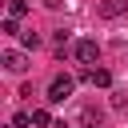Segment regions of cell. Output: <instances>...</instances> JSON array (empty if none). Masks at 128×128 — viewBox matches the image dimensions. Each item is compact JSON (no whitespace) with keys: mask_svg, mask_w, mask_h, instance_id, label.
Masks as SVG:
<instances>
[{"mask_svg":"<svg viewBox=\"0 0 128 128\" xmlns=\"http://www.w3.org/2000/svg\"><path fill=\"white\" fill-rule=\"evenodd\" d=\"M72 88H76L72 76H52V84H48V104H64V100L72 96Z\"/></svg>","mask_w":128,"mask_h":128,"instance_id":"6da1fadb","label":"cell"},{"mask_svg":"<svg viewBox=\"0 0 128 128\" xmlns=\"http://www.w3.org/2000/svg\"><path fill=\"white\" fill-rule=\"evenodd\" d=\"M96 56H100V44H96L92 36H84V40H76V60H80V64H92Z\"/></svg>","mask_w":128,"mask_h":128,"instance_id":"7a4b0ae2","label":"cell"},{"mask_svg":"<svg viewBox=\"0 0 128 128\" xmlns=\"http://www.w3.org/2000/svg\"><path fill=\"white\" fill-rule=\"evenodd\" d=\"M0 64H4L8 72H24V68H28V56H24L20 48H8V52H0Z\"/></svg>","mask_w":128,"mask_h":128,"instance_id":"3957f363","label":"cell"},{"mask_svg":"<svg viewBox=\"0 0 128 128\" xmlns=\"http://www.w3.org/2000/svg\"><path fill=\"white\" fill-rule=\"evenodd\" d=\"M80 80L92 84V88H108V84H112V72H108V68H84Z\"/></svg>","mask_w":128,"mask_h":128,"instance_id":"277c9868","label":"cell"},{"mask_svg":"<svg viewBox=\"0 0 128 128\" xmlns=\"http://www.w3.org/2000/svg\"><path fill=\"white\" fill-rule=\"evenodd\" d=\"M104 20H116V16H124L128 12V0H100V8H96Z\"/></svg>","mask_w":128,"mask_h":128,"instance_id":"5b68a950","label":"cell"},{"mask_svg":"<svg viewBox=\"0 0 128 128\" xmlns=\"http://www.w3.org/2000/svg\"><path fill=\"white\" fill-rule=\"evenodd\" d=\"M80 124H84V128H96V124H100V108H84V112H80Z\"/></svg>","mask_w":128,"mask_h":128,"instance_id":"8992f818","label":"cell"},{"mask_svg":"<svg viewBox=\"0 0 128 128\" xmlns=\"http://www.w3.org/2000/svg\"><path fill=\"white\" fill-rule=\"evenodd\" d=\"M32 124H36V128H48V124H52L48 108H32Z\"/></svg>","mask_w":128,"mask_h":128,"instance_id":"52a82bcc","label":"cell"},{"mask_svg":"<svg viewBox=\"0 0 128 128\" xmlns=\"http://www.w3.org/2000/svg\"><path fill=\"white\" fill-rule=\"evenodd\" d=\"M8 16H28V0H8Z\"/></svg>","mask_w":128,"mask_h":128,"instance_id":"ba28073f","label":"cell"},{"mask_svg":"<svg viewBox=\"0 0 128 128\" xmlns=\"http://www.w3.org/2000/svg\"><path fill=\"white\" fill-rule=\"evenodd\" d=\"M0 32H8V36H16V32H20V24H16V16H8V20L0 24Z\"/></svg>","mask_w":128,"mask_h":128,"instance_id":"9c48e42d","label":"cell"},{"mask_svg":"<svg viewBox=\"0 0 128 128\" xmlns=\"http://www.w3.org/2000/svg\"><path fill=\"white\" fill-rule=\"evenodd\" d=\"M32 124V112H16V120H12V128H28Z\"/></svg>","mask_w":128,"mask_h":128,"instance_id":"30bf717a","label":"cell"},{"mask_svg":"<svg viewBox=\"0 0 128 128\" xmlns=\"http://www.w3.org/2000/svg\"><path fill=\"white\" fill-rule=\"evenodd\" d=\"M24 48H40V36L36 32H24Z\"/></svg>","mask_w":128,"mask_h":128,"instance_id":"8fae6325","label":"cell"},{"mask_svg":"<svg viewBox=\"0 0 128 128\" xmlns=\"http://www.w3.org/2000/svg\"><path fill=\"white\" fill-rule=\"evenodd\" d=\"M128 104V92H112V108H124Z\"/></svg>","mask_w":128,"mask_h":128,"instance_id":"7c38bea8","label":"cell"},{"mask_svg":"<svg viewBox=\"0 0 128 128\" xmlns=\"http://www.w3.org/2000/svg\"><path fill=\"white\" fill-rule=\"evenodd\" d=\"M44 4H48V8H60V4H64V0H44Z\"/></svg>","mask_w":128,"mask_h":128,"instance_id":"4fadbf2b","label":"cell"}]
</instances>
